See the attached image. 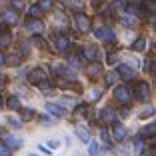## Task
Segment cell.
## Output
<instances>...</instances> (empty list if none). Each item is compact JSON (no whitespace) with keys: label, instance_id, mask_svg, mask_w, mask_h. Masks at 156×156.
<instances>
[{"label":"cell","instance_id":"cell-1","mask_svg":"<svg viewBox=\"0 0 156 156\" xmlns=\"http://www.w3.org/2000/svg\"><path fill=\"white\" fill-rule=\"evenodd\" d=\"M0 140H4V146L8 150H16V148L22 146V140L16 138V136H10L8 132H0Z\"/></svg>","mask_w":156,"mask_h":156},{"label":"cell","instance_id":"cell-2","mask_svg":"<svg viewBox=\"0 0 156 156\" xmlns=\"http://www.w3.org/2000/svg\"><path fill=\"white\" fill-rule=\"evenodd\" d=\"M116 74L124 78V82H134V80H136V72H134L130 66H126V64H120L118 70H116Z\"/></svg>","mask_w":156,"mask_h":156},{"label":"cell","instance_id":"cell-3","mask_svg":"<svg viewBox=\"0 0 156 156\" xmlns=\"http://www.w3.org/2000/svg\"><path fill=\"white\" fill-rule=\"evenodd\" d=\"M100 120H102V124H116V112H114V108H102Z\"/></svg>","mask_w":156,"mask_h":156},{"label":"cell","instance_id":"cell-4","mask_svg":"<svg viewBox=\"0 0 156 156\" xmlns=\"http://www.w3.org/2000/svg\"><path fill=\"white\" fill-rule=\"evenodd\" d=\"M134 94H136L138 98H142V100H148V96H150V86H148L146 82H138L136 86H134Z\"/></svg>","mask_w":156,"mask_h":156},{"label":"cell","instance_id":"cell-5","mask_svg":"<svg viewBox=\"0 0 156 156\" xmlns=\"http://www.w3.org/2000/svg\"><path fill=\"white\" fill-rule=\"evenodd\" d=\"M74 22H76V26H78V30H80V32H86V30H90V18H88L86 14H76Z\"/></svg>","mask_w":156,"mask_h":156},{"label":"cell","instance_id":"cell-6","mask_svg":"<svg viewBox=\"0 0 156 156\" xmlns=\"http://www.w3.org/2000/svg\"><path fill=\"white\" fill-rule=\"evenodd\" d=\"M130 96H132V94H130V90L126 86H116L114 88V98L118 102H128Z\"/></svg>","mask_w":156,"mask_h":156},{"label":"cell","instance_id":"cell-7","mask_svg":"<svg viewBox=\"0 0 156 156\" xmlns=\"http://www.w3.org/2000/svg\"><path fill=\"white\" fill-rule=\"evenodd\" d=\"M26 28H28V30H32L34 34H40V32H44V30H46V28H44V22H40L38 18L26 20Z\"/></svg>","mask_w":156,"mask_h":156},{"label":"cell","instance_id":"cell-8","mask_svg":"<svg viewBox=\"0 0 156 156\" xmlns=\"http://www.w3.org/2000/svg\"><path fill=\"white\" fill-rule=\"evenodd\" d=\"M28 80L32 84H38V82H42V80H46V72L42 68H34V70H30V74H28Z\"/></svg>","mask_w":156,"mask_h":156},{"label":"cell","instance_id":"cell-9","mask_svg":"<svg viewBox=\"0 0 156 156\" xmlns=\"http://www.w3.org/2000/svg\"><path fill=\"white\" fill-rule=\"evenodd\" d=\"M56 46H58L60 52H66L70 46V38L66 36V34H58V38H56Z\"/></svg>","mask_w":156,"mask_h":156},{"label":"cell","instance_id":"cell-10","mask_svg":"<svg viewBox=\"0 0 156 156\" xmlns=\"http://www.w3.org/2000/svg\"><path fill=\"white\" fill-rule=\"evenodd\" d=\"M46 110L50 112L52 116H56V118L64 116V108H62V106H58V104H54V102H48V104H46Z\"/></svg>","mask_w":156,"mask_h":156},{"label":"cell","instance_id":"cell-11","mask_svg":"<svg viewBox=\"0 0 156 156\" xmlns=\"http://www.w3.org/2000/svg\"><path fill=\"white\" fill-rule=\"evenodd\" d=\"M2 22L4 24H16L18 22V14L14 12V10H4V14H2Z\"/></svg>","mask_w":156,"mask_h":156},{"label":"cell","instance_id":"cell-12","mask_svg":"<svg viewBox=\"0 0 156 156\" xmlns=\"http://www.w3.org/2000/svg\"><path fill=\"white\" fill-rule=\"evenodd\" d=\"M96 56H98V52H96L94 46H84L82 48V58L84 60H96Z\"/></svg>","mask_w":156,"mask_h":156},{"label":"cell","instance_id":"cell-13","mask_svg":"<svg viewBox=\"0 0 156 156\" xmlns=\"http://www.w3.org/2000/svg\"><path fill=\"white\" fill-rule=\"evenodd\" d=\"M112 132H114V138L118 142H122L124 138H126V128L120 126V124H112Z\"/></svg>","mask_w":156,"mask_h":156},{"label":"cell","instance_id":"cell-14","mask_svg":"<svg viewBox=\"0 0 156 156\" xmlns=\"http://www.w3.org/2000/svg\"><path fill=\"white\" fill-rule=\"evenodd\" d=\"M76 136L82 140V142H90V132H88L84 126H76Z\"/></svg>","mask_w":156,"mask_h":156},{"label":"cell","instance_id":"cell-15","mask_svg":"<svg viewBox=\"0 0 156 156\" xmlns=\"http://www.w3.org/2000/svg\"><path fill=\"white\" fill-rule=\"evenodd\" d=\"M132 50H134V52H144V50H146V40H144V38H138V40H134Z\"/></svg>","mask_w":156,"mask_h":156},{"label":"cell","instance_id":"cell-16","mask_svg":"<svg viewBox=\"0 0 156 156\" xmlns=\"http://www.w3.org/2000/svg\"><path fill=\"white\" fill-rule=\"evenodd\" d=\"M156 132V124H146L142 128V132H140V138H146V136H152V134Z\"/></svg>","mask_w":156,"mask_h":156},{"label":"cell","instance_id":"cell-17","mask_svg":"<svg viewBox=\"0 0 156 156\" xmlns=\"http://www.w3.org/2000/svg\"><path fill=\"white\" fill-rule=\"evenodd\" d=\"M58 74H60V76H64L66 80H72V78H74V70L72 68H66V66H60Z\"/></svg>","mask_w":156,"mask_h":156},{"label":"cell","instance_id":"cell-18","mask_svg":"<svg viewBox=\"0 0 156 156\" xmlns=\"http://www.w3.org/2000/svg\"><path fill=\"white\" fill-rule=\"evenodd\" d=\"M144 148H146V144H144V138H136V140H134V152H136V154H142Z\"/></svg>","mask_w":156,"mask_h":156},{"label":"cell","instance_id":"cell-19","mask_svg":"<svg viewBox=\"0 0 156 156\" xmlns=\"http://www.w3.org/2000/svg\"><path fill=\"white\" fill-rule=\"evenodd\" d=\"M42 12H44V10H42L38 4H34V6H30V8H28V14H30L32 18H40V16H42Z\"/></svg>","mask_w":156,"mask_h":156},{"label":"cell","instance_id":"cell-20","mask_svg":"<svg viewBox=\"0 0 156 156\" xmlns=\"http://www.w3.org/2000/svg\"><path fill=\"white\" fill-rule=\"evenodd\" d=\"M6 104H8L10 110H20V100H18V96H10Z\"/></svg>","mask_w":156,"mask_h":156},{"label":"cell","instance_id":"cell-21","mask_svg":"<svg viewBox=\"0 0 156 156\" xmlns=\"http://www.w3.org/2000/svg\"><path fill=\"white\" fill-rule=\"evenodd\" d=\"M102 38H104V40H110V42H116V34L112 32L110 28H108V30L102 28Z\"/></svg>","mask_w":156,"mask_h":156},{"label":"cell","instance_id":"cell-22","mask_svg":"<svg viewBox=\"0 0 156 156\" xmlns=\"http://www.w3.org/2000/svg\"><path fill=\"white\" fill-rule=\"evenodd\" d=\"M12 42V34L10 32H2L0 34V46H8Z\"/></svg>","mask_w":156,"mask_h":156},{"label":"cell","instance_id":"cell-23","mask_svg":"<svg viewBox=\"0 0 156 156\" xmlns=\"http://www.w3.org/2000/svg\"><path fill=\"white\" fill-rule=\"evenodd\" d=\"M32 42H34V44H36V46H38V48H46V46H48V44H46V40H44V38H42V36H40V34H34V38H32Z\"/></svg>","mask_w":156,"mask_h":156},{"label":"cell","instance_id":"cell-24","mask_svg":"<svg viewBox=\"0 0 156 156\" xmlns=\"http://www.w3.org/2000/svg\"><path fill=\"white\" fill-rule=\"evenodd\" d=\"M142 4H144V6H146V10H148V14H152V12H154V10H156V4H154V0H144Z\"/></svg>","mask_w":156,"mask_h":156},{"label":"cell","instance_id":"cell-25","mask_svg":"<svg viewBox=\"0 0 156 156\" xmlns=\"http://www.w3.org/2000/svg\"><path fill=\"white\" fill-rule=\"evenodd\" d=\"M38 6L42 10H50L52 8V0H38Z\"/></svg>","mask_w":156,"mask_h":156},{"label":"cell","instance_id":"cell-26","mask_svg":"<svg viewBox=\"0 0 156 156\" xmlns=\"http://www.w3.org/2000/svg\"><path fill=\"white\" fill-rule=\"evenodd\" d=\"M98 150H100V148H98V142H92L90 146H88V154H90V156H96Z\"/></svg>","mask_w":156,"mask_h":156},{"label":"cell","instance_id":"cell-27","mask_svg":"<svg viewBox=\"0 0 156 156\" xmlns=\"http://www.w3.org/2000/svg\"><path fill=\"white\" fill-rule=\"evenodd\" d=\"M116 76H118V74L116 72H110V74H106V84H108V86H110V84H114V80H116Z\"/></svg>","mask_w":156,"mask_h":156},{"label":"cell","instance_id":"cell-28","mask_svg":"<svg viewBox=\"0 0 156 156\" xmlns=\"http://www.w3.org/2000/svg\"><path fill=\"white\" fill-rule=\"evenodd\" d=\"M88 74H90V76H94V74H100V66H98V64L88 66Z\"/></svg>","mask_w":156,"mask_h":156},{"label":"cell","instance_id":"cell-29","mask_svg":"<svg viewBox=\"0 0 156 156\" xmlns=\"http://www.w3.org/2000/svg\"><path fill=\"white\" fill-rule=\"evenodd\" d=\"M120 22L126 24V26H134V24H136V20H134V18H128V16H122V18H120Z\"/></svg>","mask_w":156,"mask_h":156},{"label":"cell","instance_id":"cell-30","mask_svg":"<svg viewBox=\"0 0 156 156\" xmlns=\"http://www.w3.org/2000/svg\"><path fill=\"white\" fill-rule=\"evenodd\" d=\"M60 88H70V90H80L78 84H72V82H60Z\"/></svg>","mask_w":156,"mask_h":156},{"label":"cell","instance_id":"cell-31","mask_svg":"<svg viewBox=\"0 0 156 156\" xmlns=\"http://www.w3.org/2000/svg\"><path fill=\"white\" fill-rule=\"evenodd\" d=\"M116 60H118V52H116V50H112L110 54H108V62H110V64H114Z\"/></svg>","mask_w":156,"mask_h":156},{"label":"cell","instance_id":"cell-32","mask_svg":"<svg viewBox=\"0 0 156 156\" xmlns=\"http://www.w3.org/2000/svg\"><path fill=\"white\" fill-rule=\"evenodd\" d=\"M22 118H24V120H26V118H28V120H30V118H34V110H32V108L24 110V112H22Z\"/></svg>","mask_w":156,"mask_h":156},{"label":"cell","instance_id":"cell-33","mask_svg":"<svg viewBox=\"0 0 156 156\" xmlns=\"http://www.w3.org/2000/svg\"><path fill=\"white\" fill-rule=\"evenodd\" d=\"M100 138H102V142H104V146H110V142H108L110 138H108V134H106V130H102V132H100Z\"/></svg>","mask_w":156,"mask_h":156},{"label":"cell","instance_id":"cell-34","mask_svg":"<svg viewBox=\"0 0 156 156\" xmlns=\"http://www.w3.org/2000/svg\"><path fill=\"white\" fill-rule=\"evenodd\" d=\"M146 70H148L150 74L154 72V60H152V58H148V60H146Z\"/></svg>","mask_w":156,"mask_h":156},{"label":"cell","instance_id":"cell-35","mask_svg":"<svg viewBox=\"0 0 156 156\" xmlns=\"http://www.w3.org/2000/svg\"><path fill=\"white\" fill-rule=\"evenodd\" d=\"M38 88H40V90H48V88H50V82H48V80H42V82H38Z\"/></svg>","mask_w":156,"mask_h":156},{"label":"cell","instance_id":"cell-36","mask_svg":"<svg viewBox=\"0 0 156 156\" xmlns=\"http://www.w3.org/2000/svg\"><path fill=\"white\" fill-rule=\"evenodd\" d=\"M58 146H60V140H56V138L48 140V148H58Z\"/></svg>","mask_w":156,"mask_h":156},{"label":"cell","instance_id":"cell-37","mask_svg":"<svg viewBox=\"0 0 156 156\" xmlns=\"http://www.w3.org/2000/svg\"><path fill=\"white\" fill-rule=\"evenodd\" d=\"M0 156H10V150L6 146H2V144H0Z\"/></svg>","mask_w":156,"mask_h":156},{"label":"cell","instance_id":"cell-38","mask_svg":"<svg viewBox=\"0 0 156 156\" xmlns=\"http://www.w3.org/2000/svg\"><path fill=\"white\" fill-rule=\"evenodd\" d=\"M12 4H14V8H16V10H20V8H24V2H22V0H14Z\"/></svg>","mask_w":156,"mask_h":156},{"label":"cell","instance_id":"cell-39","mask_svg":"<svg viewBox=\"0 0 156 156\" xmlns=\"http://www.w3.org/2000/svg\"><path fill=\"white\" fill-rule=\"evenodd\" d=\"M8 122L12 124L14 128H20V122H18V120H12V118H8Z\"/></svg>","mask_w":156,"mask_h":156},{"label":"cell","instance_id":"cell-40","mask_svg":"<svg viewBox=\"0 0 156 156\" xmlns=\"http://www.w3.org/2000/svg\"><path fill=\"white\" fill-rule=\"evenodd\" d=\"M100 98V90H94V94H92V100H98Z\"/></svg>","mask_w":156,"mask_h":156},{"label":"cell","instance_id":"cell-41","mask_svg":"<svg viewBox=\"0 0 156 156\" xmlns=\"http://www.w3.org/2000/svg\"><path fill=\"white\" fill-rule=\"evenodd\" d=\"M118 114H120V116H126V114H128V108H120Z\"/></svg>","mask_w":156,"mask_h":156},{"label":"cell","instance_id":"cell-42","mask_svg":"<svg viewBox=\"0 0 156 156\" xmlns=\"http://www.w3.org/2000/svg\"><path fill=\"white\" fill-rule=\"evenodd\" d=\"M38 148H40V150H42V152H44V154H48V152H50V150H48V148H46V146H44V144H40V146H38Z\"/></svg>","mask_w":156,"mask_h":156},{"label":"cell","instance_id":"cell-43","mask_svg":"<svg viewBox=\"0 0 156 156\" xmlns=\"http://www.w3.org/2000/svg\"><path fill=\"white\" fill-rule=\"evenodd\" d=\"M4 62H6V56H4V54H2V52H0V66L4 64Z\"/></svg>","mask_w":156,"mask_h":156},{"label":"cell","instance_id":"cell-44","mask_svg":"<svg viewBox=\"0 0 156 156\" xmlns=\"http://www.w3.org/2000/svg\"><path fill=\"white\" fill-rule=\"evenodd\" d=\"M4 86V76H0V88Z\"/></svg>","mask_w":156,"mask_h":156},{"label":"cell","instance_id":"cell-45","mask_svg":"<svg viewBox=\"0 0 156 156\" xmlns=\"http://www.w3.org/2000/svg\"><path fill=\"white\" fill-rule=\"evenodd\" d=\"M0 106H2V98H0Z\"/></svg>","mask_w":156,"mask_h":156},{"label":"cell","instance_id":"cell-46","mask_svg":"<svg viewBox=\"0 0 156 156\" xmlns=\"http://www.w3.org/2000/svg\"><path fill=\"white\" fill-rule=\"evenodd\" d=\"M28 156H36V154H28Z\"/></svg>","mask_w":156,"mask_h":156}]
</instances>
